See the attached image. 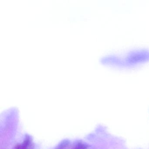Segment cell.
<instances>
[{"mask_svg":"<svg viewBox=\"0 0 149 149\" xmlns=\"http://www.w3.org/2000/svg\"><path fill=\"white\" fill-rule=\"evenodd\" d=\"M33 141L30 138L28 137L22 143L17 145L15 149H33Z\"/></svg>","mask_w":149,"mask_h":149,"instance_id":"7a4b0ae2","label":"cell"},{"mask_svg":"<svg viewBox=\"0 0 149 149\" xmlns=\"http://www.w3.org/2000/svg\"><path fill=\"white\" fill-rule=\"evenodd\" d=\"M149 61V50L135 49L121 54H109L104 58V63L121 68H132Z\"/></svg>","mask_w":149,"mask_h":149,"instance_id":"6da1fadb","label":"cell"}]
</instances>
